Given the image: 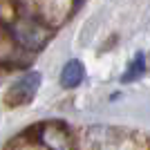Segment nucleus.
<instances>
[{"instance_id":"f257e3e1","label":"nucleus","mask_w":150,"mask_h":150,"mask_svg":"<svg viewBox=\"0 0 150 150\" xmlns=\"http://www.w3.org/2000/svg\"><path fill=\"white\" fill-rule=\"evenodd\" d=\"M38 88H40V74H38V72H29V74H25L23 79H18L11 88L7 90L5 105L7 108H20V105L31 103V99L36 96Z\"/></svg>"},{"instance_id":"f03ea898","label":"nucleus","mask_w":150,"mask_h":150,"mask_svg":"<svg viewBox=\"0 0 150 150\" xmlns=\"http://www.w3.org/2000/svg\"><path fill=\"white\" fill-rule=\"evenodd\" d=\"M18 38L25 45L38 50V47H43V45L50 40V31L45 29V27H40L38 23H34V20H25V23L18 27Z\"/></svg>"},{"instance_id":"7ed1b4c3","label":"nucleus","mask_w":150,"mask_h":150,"mask_svg":"<svg viewBox=\"0 0 150 150\" xmlns=\"http://www.w3.org/2000/svg\"><path fill=\"white\" fill-rule=\"evenodd\" d=\"M83 76H85V67H83L81 61H76V58H72V61H67L65 65H63L61 69V85L63 88H79L83 83Z\"/></svg>"},{"instance_id":"20e7f679","label":"nucleus","mask_w":150,"mask_h":150,"mask_svg":"<svg viewBox=\"0 0 150 150\" xmlns=\"http://www.w3.org/2000/svg\"><path fill=\"white\" fill-rule=\"evenodd\" d=\"M141 74H144V54H137V58L130 63V67L125 69V74H123L121 81L130 83V81H134V79H139Z\"/></svg>"}]
</instances>
